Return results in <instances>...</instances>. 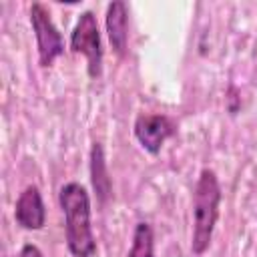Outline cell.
I'll list each match as a JSON object with an SVG mask.
<instances>
[{
	"label": "cell",
	"instance_id": "obj_1",
	"mask_svg": "<svg viewBox=\"0 0 257 257\" xmlns=\"http://www.w3.org/2000/svg\"><path fill=\"white\" fill-rule=\"evenodd\" d=\"M58 205L64 215V239L72 257H94L96 239L90 223V195L84 185L70 181L58 191Z\"/></svg>",
	"mask_w": 257,
	"mask_h": 257
},
{
	"label": "cell",
	"instance_id": "obj_6",
	"mask_svg": "<svg viewBox=\"0 0 257 257\" xmlns=\"http://www.w3.org/2000/svg\"><path fill=\"white\" fill-rule=\"evenodd\" d=\"M14 221L26 231H40L46 223V205L36 185L22 189L14 203Z\"/></svg>",
	"mask_w": 257,
	"mask_h": 257
},
{
	"label": "cell",
	"instance_id": "obj_4",
	"mask_svg": "<svg viewBox=\"0 0 257 257\" xmlns=\"http://www.w3.org/2000/svg\"><path fill=\"white\" fill-rule=\"evenodd\" d=\"M28 14H30V26H32V32L36 38L38 62H40V66L46 68L64 52V40L44 4L32 2Z\"/></svg>",
	"mask_w": 257,
	"mask_h": 257
},
{
	"label": "cell",
	"instance_id": "obj_7",
	"mask_svg": "<svg viewBox=\"0 0 257 257\" xmlns=\"http://www.w3.org/2000/svg\"><path fill=\"white\" fill-rule=\"evenodd\" d=\"M104 26H106V36H108L112 50L118 56H122L128 44V10L124 2L114 0L106 6Z\"/></svg>",
	"mask_w": 257,
	"mask_h": 257
},
{
	"label": "cell",
	"instance_id": "obj_9",
	"mask_svg": "<svg viewBox=\"0 0 257 257\" xmlns=\"http://www.w3.org/2000/svg\"><path fill=\"white\" fill-rule=\"evenodd\" d=\"M126 257H155V233L151 223L139 221L133 231V241Z\"/></svg>",
	"mask_w": 257,
	"mask_h": 257
},
{
	"label": "cell",
	"instance_id": "obj_8",
	"mask_svg": "<svg viewBox=\"0 0 257 257\" xmlns=\"http://www.w3.org/2000/svg\"><path fill=\"white\" fill-rule=\"evenodd\" d=\"M90 185L92 191L96 195L98 205H104L106 199L110 197L112 191V181L108 175V167H106V159H104V149L100 143H92L90 147Z\"/></svg>",
	"mask_w": 257,
	"mask_h": 257
},
{
	"label": "cell",
	"instance_id": "obj_10",
	"mask_svg": "<svg viewBox=\"0 0 257 257\" xmlns=\"http://www.w3.org/2000/svg\"><path fill=\"white\" fill-rule=\"evenodd\" d=\"M18 257H44V253L40 251L38 245H34V243H24V245L20 247V251H18Z\"/></svg>",
	"mask_w": 257,
	"mask_h": 257
},
{
	"label": "cell",
	"instance_id": "obj_3",
	"mask_svg": "<svg viewBox=\"0 0 257 257\" xmlns=\"http://www.w3.org/2000/svg\"><path fill=\"white\" fill-rule=\"evenodd\" d=\"M68 46L74 54H82L86 58V72L92 80L102 76L104 50H102V38H100V30H98L94 12L84 10L78 14V18L72 26V32H70Z\"/></svg>",
	"mask_w": 257,
	"mask_h": 257
},
{
	"label": "cell",
	"instance_id": "obj_2",
	"mask_svg": "<svg viewBox=\"0 0 257 257\" xmlns=\"http://www.w3.org/2000/svg\"><path fill=\"white\" fill-rule=\"evenodd\" d=\"M221 205V185L213 169H201L195 191H193V233H191V251L203 255L215 233Z\"/></svg>",
	"mask_w": 257,
	"mask_h": 257
},
{
	"label": "cell",
	"instance_id": "obj_5",
	"mask_svg": "<svg viewBox=\"0 0 257 257\" xmlns=\"http://www.w3.org/2000/svg\"><path fill=\"white\" fill-rule=\"evenodd\" d=\"M133 133L135 139L139 141V145L149 153V155H159L163 145L167 143V139H171L175 135V124L167 114H139L135 118L133 124Z\"/></svg>",
	"mask_w": 257,
	"mask_h": 257
}]
</instances>
